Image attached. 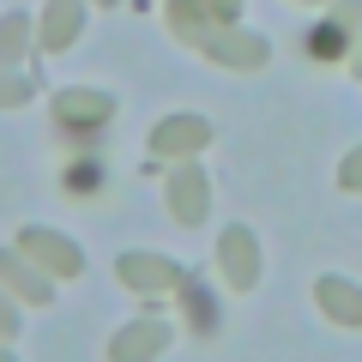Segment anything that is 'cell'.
<instances>
[{"instance_id": "1", "label": "cell", "mask_w": 362, "mask_h": 362, "mask_svg": "<svg viewBox=\"0 0 362 362\" xmlns=\"http://www.w3.org/2000/svg\"><path fill=\"white\" fill-rule=\"evenodd\" d=\"M54 127L66 133L73 145H85L97 127H109V115H115V97L109 90H85V85H66V90H54Z\"/></svg>"}, {"instance_id": "2", "label": "cell", "mask_w": 362, "mask_h": 362, "mask_svg": "<svg viewBox=\"0 0 362 362\" xmlns=\"http://www.w3.org/2000/svg\"><path fill=\"white\" fill-rule=\"evenodd\" d=\"M194 49H206L218 66H266V54H272V42L259 37V30H235V25H211V30H199L194 37Z\"/></svg>"}, {"instance_id": "3", "label": "cell", "mask_w": 362, "mask_h": 362, "mask_svg": "<svg viewBox=\"0 0 362 362\" xmlns=\"http://www.w3.org/2000/svg\"><path fill=\"white\" fill-rule=\"evenodd\" d=\"M169 211H175V223H206V211H211V181H206V169L194 163V157H181L175 169H169Z\"/></svg>"}, {"instance_id": "4", "label": "cell", "mask_w": 362, "mask_h": 362, "mask_svg": "<svg viewBox=\"0 0 362 362\" xmlns=\"http://www.w3.org/2000/svg\"><path fill=\"white\" fill-rule=\"evenodd\" d=\"M18 247H25V259H37L49 278H78V272H85V254H78L66 235H54V230H37V223H30V230H18Z\"/></svg>"}, {"instance_id": "5", "label": "cell", "mask_w": 362, "mask_h": 362, "mask_svg": "<svg viewBox=\"0 0 362 362\" xmlns=\"http://www.w3.org/2000/svg\"><path fill=\"white\" fill-rule=\"evenodd\" d=\"M218 266L223 278H230V290H254L259 284V242L247 223H230V230L218 235Z\"/></svg>"}, {"instance_id": "6", "label": "cell", "mask_w": 362, "mask_h": 362, "mask_svg": "<svg viewBox=\"0 0 362 362\" xmlns=\"http://www.w3.org/2000/svg\"><path fill=\"white\" fill-rule=\"evenodd\" d=\"M356 25H362V0H338V13L314 25V37H308V54H314L320 66L344 61V54H350V37H356Z\"/></svg>"}, {"instance_id": "7", "label": "cell", "mask_w": 362, "mask_h": 362, "mask_svg": "<svg viewBox=\"0 0 362 362\" xmlns=\"http://www.w3.org/2000/svg\"><path fill=\"white\" fill-rule=\"evenodd\" d=\"M181 278H187V272H181L175 259H163V254H121V284L139 290L145 302L163 296V290H181Z\"/></svg>"}, {"instance_id": "8", "label": "cell", "mask_w": 362, "mask_h": 362, "mask_svg": "<svg viewBox=\"0 0 362 362\" xmlns=\"http://www.w3.org/2000/svg\"><path fill=\"white\" fill-rule=\"evenodd\" d=\"M206 139H211V121L206 115H163L157 121V133H151V157H194V151H206Z\"/></svg>"}, {"instance_id": "9", "label": "cell", "mask_w": 362, "mask_h": 362, "mask_svg": "<svg viewBox=\"0 0 362 362\" xmlns=\"http://www.w3.org/2000/svg\"><path fill=\"white\" fill-rule=\"evenodd\" d=\"M157 350H169V326L157 320V314H145V320L121 326V332L109 338V356L115 362H139V356H157Z\"/></svg>"}, {"instance_id": "10", "label": "cell", "mask_w": 362, "mask_h": 362, "mask_svg": "<svg viewBox=\"0 0 362 362\" xmlns=\"http://www.w3.org/2000/svg\"><path fill=\"white\" fill-rule=\"evenodd\" d=\"M0 278H6V290H13L18 302H54V290H49V272H30L25 266V247H13V254H0Z\"/></svg>"}, {"instance_id": "11", "label": "cell", "mask_w": 362, "mask_h": 362, "mask_svg": "<svg viewBox=\"0 0 362 362\" xmlns=\"http://www.w3.org/2000/svg\"><path fill=\"white\" fill-rule=\"evenodd\" d=\"M85 25V0H49V13H42V54L66 49Z\"/></svg>"}, {"instance_id": "12", "label": "cell", "mask_w": 362, "mask_h": 362, "mask_svg": "<svg viewBox=\"0 0 362 362\" xmlns=\"http://www.w3.org/2000/svg\"><path fill=\"white\" fill-rule=\"evenodd\" d=\"M314 296H320L326 320H338V326H362V290H356V284H344V278H320V284H314Z\"/></svg>"}, {"instance_id": "13", "label": "cell", "mask_w": 362, "mask_h": 362, "mask_svg": "<svg viewBox=\"0 0 362 362\" xmlns=\"http://www.w3.org/2000/svg\"><path fill=\"white\" fill-rule=\"evenodd\" d=\"M181 314H187V326L194 332H211L218 326V308H211V290H206V278H181Z\"/></svg>"}, {"instance_id": "14", "label": "cell", "mask_w": 362, "mask_h": 362, "mask_svg": "<svg viewBox=\"0 0 362 362\" xmlns=\"http://www.w3.org/2000/svg\"><path fill=\"white\" fill-rule=\"evenodd\" d=\"M66 194H103V163L78 157V163L66 169Z\"/></svg>"}, {"instance_id": "15", "label": "cell", "mask_w": 362, "mask_h": 362, "mask_svg": "<svg viewBox=\"0 0 362 362\" xmlns=\"http://www.w3.org/2000/svg\"><path fill=\"white\" fill-rule=\"evenodd\" d=\"M25 37H30L25 13H13V18H6V30H0V61H18V54H25Z\"/></svg>"}, {"instance_id": "16", "label": "cell", "mask_w": 362, "mask_h": 362, "mask_svg": "<svg viewBox=\"0 0 362 362\" xmlns=\"http://www.w3.org/2000/svg\"><path fill=\"white\" fill-rule=\"evenodd\" d=\"M338 187H344V194H362V145L338 163Z\"/></svg>"}, {"instance_id": "17", "label": "cell", "mask_w": 362, "mask_h": 362, "mask_svg": "<svg viewBox=\"0 0 362 362\" xmlns=\"http://www.w3.org/2000/svg\"><path fill=\"white\" fill-rule=\"evenodd\" d=\"M0 97H6V109H18V103H25V97H30V78H6V90H0Z\"/></svg>"}, {"instance_id": "18", "label": "cell", "mask_w": 362, "mask_h": 362, "mask_svg": "<svg viewBox=\"0 0 362 362\" xmlns=\"http://www.w3.org/2000/svg\"><path fill=\"white\" fill-rule=\"evenodd\" d=\"M206 6L223 18V25H235V13H242V0H206Z\"/></svg>"}, {"instance_id": "19", "label": "cell", "mask_w": 362, "mask_h": 362, "mask_svg": "<svg viewBox=\"0 0 362 362\" xmlns=\"http://www.w3.org/2000/svg\"><path fill=\"white\" fill-rule=\"evenodd\" d=\"M350 73H356V78H362V49H350Z\"/></svg>"}, {"instance_id": "20", "label": "cell", "mask_w": 362, "mask_h": 362, "mask_svg": "<svg viewBox=\"0 0 362 362\" xmlns=\"http://www.w3.org/2000/svg\"><path fill=\"white\" fill-rule=\"evenodd\" d=\"M97 6H115V0H97Z\"/></svg>"}, {"instance_id": "21", "label": "cell", "mask_w": 362, "mask_h": 362, "mask_svg": "<svg viewBox=\"0 0 362 362\" xmlns=\"http://www.w3.org/2000/svg\"><path fill=\"white\" fill-rule=\"evenodd\" d=\"M308 6H320V0H308Z\"/></svg>"}]
</instances>
